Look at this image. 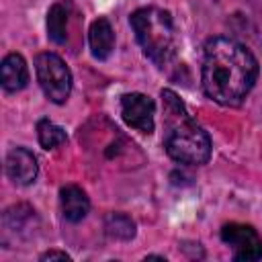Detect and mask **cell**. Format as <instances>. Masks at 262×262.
<instances>
[{
	"mask_svg": "<svg viewBox=\"0 0 262 262\" xmlns=\"http://www.w3.org/2000/svg\"><path fill=\"white\" fill-rule=\"evenodd\" d=\"M70 10H72V4L61 0V2H55L49 12H47V35L53 43L57 45H63L68 43V20H70Z\"/></svg>",
	"mask_w": 262,
	"mask_h": 262,
	"instance_id": "11",
	"label": "cell"
},
{
	"mask_svg": "<svg viewBox=\"0 0 262 262\" xmlns=\"http://www.w3.org/2000/svg\"><path fill=\"white\" fill-rule=\"evenodd\" d=\"M221 239L231 248L233 260L256 262L262 258V237L252 225L227 223L221 227Z\"/></svg>",
	"mask_w": 262,
	"mask_h": 262,
	"instance_id": "5",
	"label": "cell"
},
{
	"mask_svg": "<svg viewBox=\"0 0 262 262\" xmlns=\"http://www.w3.org/2000/svg\"><path fill=\"white\" fill-rule=\"evenodd\" d=\"M59 207H61V215H63L66 221L78 223L88 215L90 201H88L86 192L80 186L68 184L59 190Z\"/></svg>",
	"mask_w": 262,
	"mask_h": 262,
	"instance_id": "8",
	"label": "cell"
},
{
	"mask_svg": "<svg viewBox=\"0 0 262 262\" xmlns=\"http://www.w3.org/2000/svg\"><path fill=\"white\" fill-rule=\"evenodd\" d=\"M154 115L156 104L147 94L127 92L121 96V117L129 127L137 129L139 133L149 135L154 131Z\"/></svg>",
	"mask_w": 262,
	"mask_h": 262,
	"instance_id": "6",
	"label": "cell"
},
{
	"mask_svg": "<svg viewBox=\"0 0 262 262\" xmlns=\"http://www.w3.org/2000/svg\"><path fill=\"white\" fill-rule=\"evenodd\" d=\"M88 43H90V51L96 59H106L113 53V49H115V31H113L108 18L100 16L90 25Z\"/></svg>",
	"mask_w": 262,
	"mask_h": 262,
	"instance_id": "10",
	"label": "cell"
},
{
	"mask_svg": "<svg viewBox=\"0 0 262 262\" xmlns=\"http://www.w3.org/2000/svg\"><path fill=\"white\" fill-rule=\"evenodd\" d=\"M104 231L113 239H131L135 235V223L125 213H111L104 219Z\"/></svg>",
	"mask_w": 262,
	"mask_h": 262,
	"instance_id": "12",
	"label": "cell"
},
{
	"mask_svg": "<svg viewBox=\"0 0 262 262\" xmlns=\"http://www.w3.org/2000/svg\"><path fill=\"white\" fill-rule=\"evenodd\" d=\"M41 260H70V254L59 252V250H49V252L41 254Z\"/></svg>",
	"mask_w": 262,
	"mask_h": 262,
	"instance_id": "14",
	"label": "cell"
},
{
	"mask_svg": "<svg viewBox=\"0 0 262 262\" xmlns=\"http://www.w3.org/2000/svg\"><path fill=\"white\" fill-rule=\"evenodd\" d=\"M0 82L6 92H18L29 82V68L23 55L8 53L0 63Z\"/></svg>",
	"mask_w": 262,
	"mask_h": 262,
	"instance_id": "9",
	"label": "cell"
},
{
	"mask_svg": "<svg viewBox=\"0 0 262 262\" xmlns=\"http://www.w3.org/2000/svg\"><path fill=\"white\" fill-rule=\"evenodd\" d=\"M129 23L145 57H149L158 68L168 66L176 55V31L170 12L145 6L137 8L129 16Z\"/></svg>",
	"mask_w": 262,
	"mask_h": 262,
	"instance_id": "3",
	"label": "cell"
},
{
	"mask_svg": "<svg viewBox=\"0 0 262 262\" xmlns=\"http://www.w3.org/2000/svg\"><path fill=\"white\" fill-rule=\"evenodd\" d=\"M162 98L166 111V154L178 164H207L211 158V139L207 131L190 119L186 106L172 90H162Z\"/></svg>",
	"mask_w": 262,
	"mask_h": 262,
	"instance_id": "2",
	"label": "cell"
},
{
	"mask_svg": "<svg viewBox=\"0 0 262 262\" xmlns=\"http://www.w3.org/2000/svg\"><path fill=\"white\" fill-rule=\"evenodd\" d=\"M35 72H37V80H39V86H41L43 94L51 102L63 104L70 98L72 72L59 55L49 53V51L39 53L35 57Z\"/></svg>",
	"mask_w": 262,
	"mask_h": 262,
	"instance_id": "4",
	"label": "cell"
},
{
	"mask_svg": "<svg viewBox=\"0 0 262 262\" xmlns=\"http://www.w3.org/2000/svg\"><path fill=\"white\" fill-rule=\"evenodd\" d=\"M258 78L252 51L231 37H213L205 43L201 82L205 94L223 106H239Z\"/></svg>",
	"mask_w": 262,
	"mask_h": 262,
	"instance_id": "1",
	"label": "cell"
},
{
	"mask_svg": "<svg viewBox=\"0 0 262 262\" xmlns=\"http://www.w3.org/2000/svg\"><path fill=\"white\" fill-rule=\"evenodd\" d=\"M6 176L18 184V186H27L37 178L39 166H37V158L33 156V151H29L27 147H14L8 151L6 162Z\"/></svg>",
	"mask_w": 262,
	"mask_h": 262,
	"instance_id": "7",
	"label": "cell"
},
{
	"mask_svg": "<svg viewBox=\"0 0 262 262\" xmlns=\"http://www.w3.org/2000/svg\"><path fill=\"white\" fill-rule=\"evenodd\" d=\"M37 137H39L41 147H45V149H53V147L63 145L68 141L66 131L59 125H55L53 121H49V119H41L37 123Z\"/></svg>",
	"mask_w": 262,
	"mask_h": 262,
	"instance_id": "13",
	"label": "cell"
}]
</instances>
